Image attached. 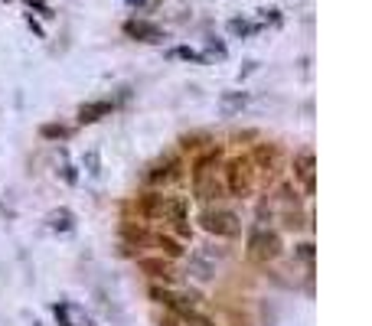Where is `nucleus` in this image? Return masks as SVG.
Returning <instances> with one entry per match:
<instances>
[{
  "instance_id": "a211bd4d",
  "label": "nucleus",
  "mask_w": 372,
  "mask_h": 326,
  "mask_svg": "<svg viewBox=\"0 0 372 326\" xmlns=\"http://www.w3.org/2000/svg\"><path fill=\"white\" fill-rule=\"evenodd\" d=\"M30 7H36V10H40V13H42V17H46V20H50V17H56V13H52V10L46 7L42 0H30Z\"/></svg>"
},
{
  "instance_id": "20e7f679",
  "label": "nucleus",
  "mask_w": 372,
  "mask_h": 326,
  "mask_svg": "<svg viewBox=\"0 0 372 326\" xmlns=\"http://www.w3.org/2000/svg\"><path fill=\"white\" fill-rule=\"evenodd\" d=\"M199 225H203L209 235H219V239H232V235H238V229H242L238 215L228 212V209H206V212L199 215Z\"/></svg>"
},
{
  "instance_id": "1a4fd4ad",
  "label": "nucleus",
  "mask_w": 372,
  "mask_h": 326,
  "mask_svg": "<svg viewBox=\"0 0 372 326\" xmlns=\"http://www.w3.org/2000/svg\"><path fill=\"white\" fill-rule=\"evenodd\" d=\"M46 225H50L52 232H72L76 229V215L69 212V209H56V212L46 215Z\"/></svg>"
},
{
  "instance_id": "4468645a",
  "label": "nucleus",
  "mask_w": 372,
  "mask_h": 326,
  "mask_svg": "<svg viewBox=\"0 0 372 326\" xmlns=\"http://www.w3.org/2000/svg\"><path fill=\"white\" fill-rule=\"evenodd\" d=\"M40 134L46 140H66L69 138V128H62V124H42Z\"/></svg>"
},
{
  "instance_id": "6e6552de",
  "label": "nucleus",
  "mask_w": 372,
  "mask_h": 326,
  "mask_svg": "<svg viewBox=\"0 0 372 326\" xmlns=\"http://www.w3.org/2000/svg\"><path fill=\"white\" fill-rule=\"evenodd\" d=\"M141 267H144L147 274L151 277H157V281H167V284H173V265H170V261H163V258H144V261H141Z\"/></svg>"
},
{
  "instance_id": "412c9836",
  "label": "nucleus",
  "mask_w": 372,
  "mask_h": 326,
  "mask_svg": "<svg viewBox=\"0 0 372 326\" xmlns=\"http://www.w3.org/2000/svg\"><path fill=\"white\" fill-rule=\"evenodd\" d=\"M209 49L216 52V56H226V46H222V43H216V40H212V43H209Z\"/></svg>"
},
{
  "instance_id": "b1692460",
  "label": "nucleus",
  "mask_w": 372,
  "mask_h": 326,
  "mask_svg": "<svg viewBox=\"0 0 372 326\" xmlns=\"http://www.w3.org/2000/svg\"><path fill=\"white\" fill-rule=\"evenodd\" d=\"M163 326H173V320H167V323H163Z\"/></svg>"
},
{
  "instance_id": "39448f33",
  "label": "nucleus",
  "mask_w": 372,
  "mask_h": 326,
  "mask_svg": "<svg viewBox=\"0 0 372 326\" xmlns=\"http://www.w3.org/2000/svg\"><path fill=\"white\" fill-rule=\"evenodd\" d=\"M294 180L304 186L307 196H313V189H317V163H313L310 150H301L294 157Z\"/></svg>"
},
{
  "instance_id": "4be33fe9",
  "label": "nucleus",
  "mask_w": 372,
  "mask_h": 326,
  "mask_svg": "<svg viewBox=\"0 0 372 326\" xmlns=\"http://www.w3.org/2000/svg\"><path fill=\"white\" fill-rule=\"evenodd\" d=\"M127 4H131V7H144L147 0H127Z\"/></svg>"
},
{
  "instance_id": "393cba45",
  "label": "nucleus",
  "mask_w": 372,
  "mask_h": 326,
  "mask_svg": "<svg viewBox=\"0 0 372 326\" xmlns=\"http://www.w3.org/2000/svg\"><path fill=\"white\" fill-rule=\"evenodd\" d=\"M33 326H40V323H33Z\"/></svg>"
},
{
  "instance_id": "7ed1b4c3",
  "label": "nucleus",
  "mask_w": 372,
  "mask_h": 326,
  "mask_svg": "<svg viewBox=\"0 0 372 326\" xmlns=\"http://www.w3.org/2000/svg\"><path fill=\"white\" fill-rule=\"evenodd\" d=\"M248 255H252V261H258V265L274 261V258L281 255V235L268 232L265 225H255L252 235H248Z\"/></svg>"
},
{
  "instance_id": "0eeeda50",
  "label": "nucleus",
  "mask_w": 372,
  "mask_h": 326,
  "mask_svg": "<svg viewBox=\"0 0 372 326\" xmlns=\"http://www.w3.org/2000/svg\"><path fill=\"white\" fill-rule=\"evenodd\" d=\"M111 111H115L111 102H85L82 108H79V124H95V121L108 118Z\"/></svg>"
},
{
  "instance_id": "aec40b11",
  "label": "nucleus",
  "mask_w": 372,
  "mask_h": 326,
  "mask_svg": "<svg viewBox=\"0 0 372 326\" xmlns=\"http://www.w3.org/2000/svg\"><path fill=\"white\" fill-rule=\"evenodd\" d=\"M62 176H66V183H79V176H76V170H72V167H62Z\"/></svg>"
},
{
  "instance_id": "f03ea898",
  "label": "nucleus",
  "mask_w": 372,
  "mask_h": 326,
  "mask_svg": "<svg viewBox=\"0 0 372 326\" xmlns=\"http://www.w3.org/2000/svg\"><path fill=\"white\" fill-rule=\"evenodd\" d=\"M226 189L232 193V196H238V199L252 196V189H255V163H252V157H236V160H228V167H226Z\"/></svg>"
},
{
  "instance_id": "6ab92c4d",
  "label": "nucleus",
  "mask_w": 372,
  "mask_h": 326,
  "mask_svg": "<svg viewBox=\"0 0 372 326\" xmlns=\"http://www.w3.org/2000/svg\"><path fill=\"white\" fill-rule=\"evenodd\" d=\"M85 167L88 173H98V154H85Z\"/></svg>"
},
{
  "instance_id": "9b49d317",
  "label": "nucleus",
  "mask_w": 372,
  "mask_h": 326,
  "mask_svg": "<svg viewBox=\"0 0 372 326\" xmlns=\"http://www.w3.org/2000/svg\"><path fill=\"white\" fill-rule=\"evenodd\" d=\"M153 245L161 248V255H167V258H183V245H180L177 239H170V235H157L153 239Z\"/></svg>"
},
{
  "instance_id": "f3484780",
  "label": "nucleus",
  "mask_w": 372,
  "mask_h": 326,
  "mask_svg": "<svg viewBox=\"0 0 372 326\" xmlns=\"http://www.w3.org/2000/svg\"><path fill=\"white\" fill-rule=\"evenodd\" d=\"M297 258L310 265V261H313V245H297Z\"/></svg>"
},
{
  "instance_id": "f257e3e1",
  "label": "nucleus",
  "mask_w": 372,
  "mask_h": 326,
  "mask_svg": "<svg viewBox=\"0 0 372 326\" xmlns=\"http://www.w3.org/2000/svg\"><path fill=\"white\" fill-rule=\"evenodd\" d=\"M193 189L199 199H219L226 186L219 183V154H209L193 167Z\"/></svg>"
},
{
  "instance_id": "5701e85b",
  "label": "nucleus",
  "mask_w": 372,
  "mask_h": 326,
  "mask_svg": "<svg viewBox=\"0 0 372 326\" xmlns=\"http://www.w3.org/2000/svg\"><path fill=\"white\" fill-rule=\"evenodd\" d=\"M79 326H95V323H92V320H88V317H85V320H82V323H79Z\"/></svg>"
},
{
  "instance_id": "dca6fc26",
  "label": "nucleus",
  "mask_w": 372,
  "mask_h": 326,
  "mask_svg": "<svg viewBox=\"0 0 372 326\" xmlns=\"http://www.w3.org/2000/svg\"><path fill=\"white\" fill-rule=\"evenodd\" d=\"M173 56H177V59H190V62H206V56H203V52L186 49V46H183V49H177V52H173Z\"/></svg>"
},
{
  "instance_id": "423d86ee",
  "label": "nucleus",
  "mask_w": 372,
  "mask_h": 326,
  "mask_svg": "<svg viewBox=\"0 0 372 326\" xmlns=\"http://www.w3.org/2000/svg\"><path fill=\"white\" fill-rule=\"evenodd\" d=\"M124 33L134 36V40H141V43H161L163 40V30L157 23H151V20H127Z\"/></svg>"
},
{
  "instance_id": "f8f14e48",
  "label": "nucleus",
  "mask_w": 372,
  "mask_h": 326,
  "mask_svg": "<svg viewBox=\"0 0 372 326\" xmlns=\"http://www.w3.org/2000/svg\"><path fill=\"white\" fill-rule=\"evenodd\" d=\"M252 163H258V167H262L265 173L271 170V167H274V163H278V150H274V147H258V150H255V157H252Z\"/></svg>"
},
{
  "instance_id": "9d476101",
  "label": "nucleus",
  "mask_w": 372,
  "mask_h": 326,
  "mask_svg": "<svg viewBox=\"0 0 372 326\" xmlns=\"http://www.w3.org/2000/svg\"><path fill=\"white\" fill-rule=\"evenodd\" d=\"M177 167H180L177 160L161 163V167H153V170L147 173V180H151V183H170V180H177V176H180V173H177Z\"/></svg>"
},
{
  "instance_id": "2eb2a0df",
  "label": "nucleus",
  "mask_w": 372,
  "mask_h": 326,
  "mask_svg": "<svg viewBox=\"0 0 372 326\" xmlns=\"http://www.w3.org/2000/svg\"><path fill=\"white\" fill-rule=\"evenodd\" d=\"M52 313H56L59 326H76V323H72V307H69V303H56V307H52Z\"/></svg>"
},
{
  "instance_id": "ddd939ff",
  "label": "nucleus",
  "mask_w": 372,
  "mask_h": 326,
  "mask_svg": "<svg viewBox=\"0 0 372 326\" xmlns=\"http://www.w3.org/2000/svg\"><path fill=\"white\" fill-rule=\"evenodd\" d=\"M262 26L258 23H248V20H228V33L232 36H252V33H258Z\"/></svg>"
}]
</instances>
